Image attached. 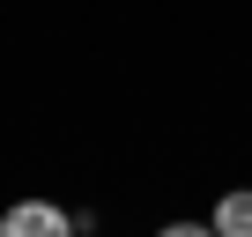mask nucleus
Wrapping results in <instances>:
<instances>
[{"label":"nucleus","instance_id":"f03ea898","mask_svg":"<svg viewBox=\"0 0 252 237\" xmlns=\"http://www.w3.org/2000/svg\"><path fill=\"white\" fill-rule=\"evenodd\" d=\"M208 230H215V237H252V193H245V185H237V193H222Z\"/></svg>","mask_w":252,"mask_h":237},{"label":"nucleus","instance_id":"7ed1b4c3","mask_svg":"<svg viewBox=\"0 0 252 237\" xmlns=\"http://www.w3.org/2000/svg\"><path fill=\"white\" fill-rule=\"evenodd\" d=\"M156 237H215V230H208V222H163Z\"/></svg>","mask_w":252,"mask_h":237},{"label":"nucleus","instance_id":"f257e3e1","mask_svg":"<svg viewBox=\"0 0 252 237\" xmlns=\"http://www.w3.org/2000/svg\"><path fill=\"white\" fill-rule=\"evenodd\" d=\"M0 237H74V222L52 200H15L8 215H0Z\"/></svg>","mask_w":252,"mask_h":237}]
</instances>
